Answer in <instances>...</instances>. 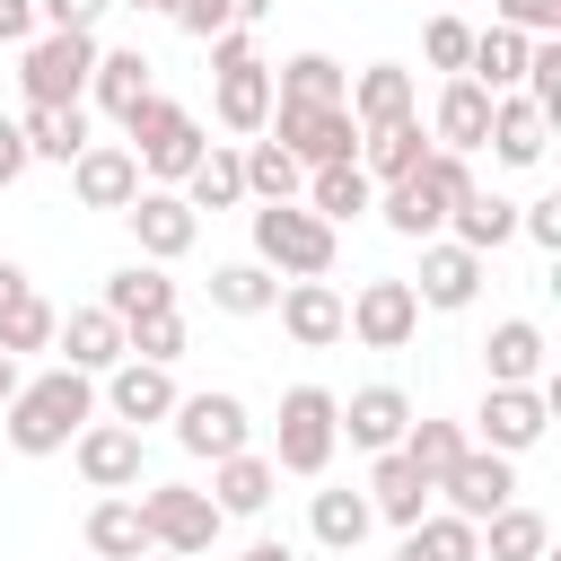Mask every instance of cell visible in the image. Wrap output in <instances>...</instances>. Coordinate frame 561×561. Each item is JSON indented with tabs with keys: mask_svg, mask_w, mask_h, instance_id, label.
Instances as JSON below:
<instances>
[{
	"mask_svg": "<svg viewBox=\"0 0 561 561\" xmlns=\"http://www.w3.org/2000/svg\"><path fill=\"white\" fill-rule=\"evenodd\" d=\"M465 53H473V26H465V18H447V9H438V18H430V26H421V61H430V70H447V79H456V70H465Z\"/></svg>",
	"mask_w": 561,
	"mask_h": 561,
	"instance_id": "cell-46",
	"label": "cell"
},
{
	"mask_svg": "<svg viewBox=\"0 0 561 561\" xmlns=\"http://www.w3.org/2000/svg\"><path fill=\"white\" fill-rule=\"evenodd\" d=\"M70 193H79V210H123V202L140 193V158H131L123 140H88V149L70 158Z\"/></svg>",
	"mask_w": 561,
	"mask_h": 561,
	"instance_id": "cell-18",
	"label": "cell"
},
{
	"mask_svg": "<svg viewBox=\"0 0 561 561\" xmlns=\"http://www.w3.org/2000/svg\"><path fill=\"white\" fill-rule=\"evenodd\" d=\"M175 193H184L193 210H245V158L210 140V149H202V167H193V175H184Z\"/></svg>",
	"mask_w": 561,
	"mask_h": 561,
	"instance_id": "cell-40",
	"label": "cell"
},
{
	"mask_svg": "<svg viewBox=\"0 0 561 561\" xmlns=\"http://www.w3.org/2000/svg\"><path fill=\"white\" fill-rule=\"evenodd\" d=\"M237 561H298V552H289V543H280V535H254V543H245V552H237Z\"/></svg>",
	"mask_w": 561,
	"mask_h": 561,
	"instance_id": "cell-54",
	"label": "cell"
},
{
	"mask_svg": "<svg viewBox=\"0 0 561 561\" xmlns=\"http://www.w3.org/2000/svg\"><path fill=\"white\" fill-rule=\"evenodd\" d=\"M333 430L359 447V456H386V447H403V430H412V394L403 386H359L351 403H333Z\"/></svg>",
	"mask_w": 561,
	"mask_h": 561,
	"instance_id": "cell-16",
	"label": "cell"
},
{
	"mask_svg": "<svg viewBox=\"0 0 561 561\" xmlns=\"http://www.w3.org/2000/svg\"><path fill=\"white\" fill-rule=\"evenodd\" d=\"M167 430H175V447L184 456H237V447H254V412H245V394H228V386H202V394H175V412H167Z\"/></svg>",
	"mask_w": 561,
	"mask_h": 561,
	"instance_id": "cell-10",
	"label": "cell"
},
{
	"mask_svg": "<svg viewBox=\"0 0 561 561\" xmlns=\"http://www.w3.org/2000/svg\"><path fill=\"white\" fill-rule=\"evenodd\" d=\"M0 456H9V438H0Z\"/></svg>",
	"mask_w": 561,
	"mask_h": 561,
	"instance_id": "cell-60",
	"label": "cell"
},
{
	"mask_svg": "<svg viewBox=\"0 0 561 561\" xmlns=\"http://www.w3.org/2000/svg\"><path fill=\"white\" fill-rule=\"evenodd\" d=\"M272 491H280V465H272L263 447L210 456V500H219V517H263V508H272Z\"/></svg>",
	"mask_w": 561,
	"mask_h": 561,
	"instance_id": "cell-22",
	"label": "cell"
},
{
	"mask_svg": "<svg viewBox=\"0 0 561 561\" xmlns=\"http://www.w3.org/2000/svg\"><path fill=\"white\" fill-rule=\"evenodd\" d=\"M79 535H88V552H96V561H140V552H158V543H149V526H140V500H131V491H105V500L88 508V526H79Z\"/></svg>",
	"mask_w": 561,
	"mask_h": 561,
	"instance_id": "cell-31",
	"label": "cell"
},
{
	"mask_svg": "<svg viewBox=\"0 0 561 561\" xmlns=\"http://www.w3.org/2000/svg\"><path fill=\"white\" fill-rule=\"evenodd\" d=\"M517 237H535L543 254H561V193H535V202H517Z\"/></svg>",
	"mask_w": 561,
	"mask_h": 561,
	"instance_id": "cell-47",
	"label": "cell"
},
{
	"mask_svg": "<svg viewBox=\"0 0 561 561\" xmlns=\"http://www.w3.org/2000/svg\"><path fill=\"white\" fill-rule=\"evenodd\" d=\"M298 202L316 210V219H368L377 210V184L359 175V158H333V167H307V184H298Z\"/></svg>",
	"mask_w": 561,
	"mask_h": 561,
	"instance_id": "cell-27",
	"label": "cell"
},
{
	"mask_svg": "<svg viewBox=\"0 0 561 561\" xmlns=\"http://www.w3.org/2000/svg\"><path fill=\"white\" fill-rule=\"evenodd\" d=\"M394 561H430V552H421V543H412V535H403V543H394Z\"/></svg>",
	"mask_w": 561,
	"mask_h": 561,
	"instance_id": "cell-58",
	"label": "cell"
},
{
	"mask_svg": "<svg viewBox=\"0 0 561 561\" xmlns=\"http://www.w3.org/2000/svg\"><path fill=\"white\" fill-rule=\"evenodd\" d=\"M272 316H280V333H289L298 351H333V342H342V289H333V280H280Z\"/></svg>",
	"mask_w": 561,
	"mask_h": 561,
	"instance_id": "cell-19",
	"label": "cell"
},
{
	"mask_svg": "<svg viewBox=\"0 0 561 561\" xmlns=\"http://www.w3.org/2000/svg\"><path fill=\"white\" fill-rule=\"evenodd\" d=\"M342 254V228L316 219L307 202H254V263L280 280H324Z\"/></svg>",
	"mask_w": 561,
	"mask_h": 561,
	"instance_id": "cell-4",
	"label": "cell"
},
{
	"mask_svg": "<svg viewBox=\"0 0 561 561\" xmlns=\"http://www.w3.org/2000/svg\"><path fill=\"white\" fill-rule=\"evenodd\" d=\"M219 131H237V140H254L263 123H272V61H237V70H219Z\"/></svg>",
	"mask_w": 561,
	"mask_h": 561,
	"instance_id": "cell-29",
	"label": "cell"
},
{
	"mask_svg": "<svg viewBox=\"0 0 561 561\" xmlns=\"http://www.w3.org/2000/svg\"><path fill=\"white\" fill-rule=\"evenodd\" d=\"M175 368H158V359H114L105 377H96V403H105V421H123V430H149V421H167L175 412Z\"/></svg>",
	"mask_w": 561,
	"mask_h": 561,
	"instance_id": "cell-14",
	"label": "cell"
},
{
	"mask_svg": "<svg viewBox=\"0 0 561 561\" xmlns=\"http://www.w3.org/2000/svg\"><path fill=\"white\" fill-rule=\"evenodd\" d=\"M70 465H79L88 491H140V430H123V421H79Z\"/></svg>",
	"mask_w": 561,
	"mask_h": 561,
	"instance_id": "cell-17",
	"label": "cell"
},
{
	"mask_svg": "<svg viewBox=\"0 0 561 561\" xmlns=\"http://www.w3.org/2000/svg\"><path fill=\"white\" fill-rule=\"evenodd\" d=\"M158 61L140 53V44H96V70H88V96L105 105V114H123V105H140L158 79H149Z\"/></svg>",
	"mask_w": 561,
	"mask_h": 561,
	"instance_id": "cell-32",
	"label": "cell"
},
{
	"mask_svg": "<svg viewBox=\"0 0 561 561\" xmlns=\"http://www.w3.org/2000/svg\"><path fill=\"white\" fill-rule=\"evenodd\" d=\"M123 219H131L140 263H184V254L202 245V210H193L175 184H140V193L123 202Z\"/></svg>",
	"mask_w": 561,
	"mask_h": 561,
	"instance_id": "cell-11",
	"label": "cell"
},
{
	"mask_svg": "<svg viewBox=\"0 0 561 561\" xmlns=\"http://www.w3.org/2000/svg\"><path fill=\"white\" fill-rule=\"evenodd\" d=\"M18 131H26V158H44V167H70V158L96 140L88 105H26V114H18Z\"/></svg>",
	"mask_w": 561,
	"mask_h": 561,
	"instance_id": "cell-30",
	"label": "cell"
},
{
	"mask_svg": "<svg viewBox=\"0 0 561 561\" xmlns=\"http://www.w3.org/2000/svg\"><path fill=\"white\" fill-rule=\"evenodd\" d=\"M114 123H123V149L140 158V184H184V175L202 167V149H210V131H202L175 96H158V88H149L140 105H123Z\"/></svg>",
	"mask_w": 561,
	"mask_h": 561,
	"instance_id": "cell-2",
	"label": "cell"
},
{
	"mask_svg": "<svg viewBox=\"0 0 561 561\" xmlns=\"http://www.w3.org/2000/svg\"><path fill=\"white\" fill-rule=\"evenodd\" d=\"M430 500L482 526L491 508H508V500H517V456H491V447H465V456H456V465H447V473L430 482Z\"/></svg>",
	"mask_w": 561,
	"mask_h": 561,
	"instance_id": "cell-13",
	"label": "cell"
},
{
	"mask_svg": "<svg viewBox=\"0 0 561 561\" xmlns=\"http://www.w3.org/2000/svg\"><path fill=\"white\" fill-rule=\"evenodd\" d=\"M552 403H561V386L552 377H535V386H482V403H473V447H491V456H526L543 430H552Z\"/></svg>",
	"mask_w": 561,
	"mask_h": 561,
	"instance_id": "cell-7",
	"label": "cell"
},
{
	"mask_svg": "<svg viewBox=\"0 0 561 561\" xmlns=\"http://www.w3.org/2000/svg\"><path fill=\"white\" fill-rule=\"evenodd\" d=\"M26 289H35V280H26V263H9V254H0V307H18Z\"/></svg>",
	"mask_w": 561,
	"mask_h": 561,
	"instance_id": "cell-53",
	"label": "cell"
},
{
	"mask_svg": "<svg viewBox=\"0 0 561 561\" xmlns=\"http://www.w3.org/2000/svg\"><path fill=\"white\" fill-rule=\"evenodd\" d=\"M438 237H456V245H473V254H500V245L517 237V202H508V193H482V184H473V193H465V202L447 210V228H438Z\"/></svg>",
	"mask_w": 561,
	"mask_h": 561,
	"instance_id": "cell-34",
	"label": "cell"
},
{
	"mask_svg": "<svg viewBox=\"0 0 561 561\" xmlns=\"http://www.w3.org/2000/svg\"><path fill=\"white\" fill-rule=\"evenodd\" d=\"M368 526H377L368 491H316V500H307V535H316L324 552H359Z\"/></svg>",
	"mask_w": 561,
	"mask_h": 561,
	"instance_id": "cell-37",
	"label": "cell"
},
{
	"mask_svg": "<svg viewBox=\"0 0 561 561\" xmlns=\"http://www.w3.org/2000/svg\"><path fill=\"white\" fill-rule=\"evenodd\" d=\"M53 351H61V368L105 377V368L123 359V316H105V307H70V316L53 324Z\"/></svg>",
	"mask_w": 561,
	"mask_h": 561,
	"instance_id": "cell-25",
	"label": "cell"
},
{
	"mask_svg": "<svg viewBox=\"0 0 561 561\" xmlns=\"http://www.w3.org/2000/svg\"><path fill=\"white\" fill-rule=\"evenodd\" d=\"M491 18L517 35H561V0H491Z\"/></svg>",
	"mask_w": 561,
	"mask_h": 561,
	"instance_id": "cell-48",
	"label": "cell"
},
{
	"mask_svg": "<svg viewBox=\"0 0 561 561\" xmlns=\"http://www.w3.org/2000/svg\"><path fill=\"white\" fill-rule=\"evenodd\" d=\"M26 35H44L35 26V0H0V44H26Z\"/></svg>",
	"mask_w": 561,
	"mask_h": 561,
	"instance_id": "cell-52",
	"label": "cell"
},
{
	"mask_svg": "<svg viewBox=\"0 0 561 561\" xmlns=\"http://www.w3.org/2000/svg\"><path fill=\"white\" fill-rule=\"evenodd\" d=\"M131 9H140V18H167V9H175V0H131Z\"/></svg>",
	"mask_w": 561,
	"mask_h": 561,
	"instance_id": "cell-57",
	"label": "cell"
},
{
	"mask_svg": "<svg viewBox=\"0 0 561 561\" xmlns=\"http://www.w3.org/2000/svg\"><path fill=\"white\" fill-rule=\"evenodd\" d=\"M342 105H351V123H359V131H377V123L421 114V88H412V70H403V61H368V70H351Z\"/></svg>",
	"mask_w": 561,
	"mask_h": 561,
	"instance_id": "cell-21",
	"label": "cell"
},
{
	"mask_svg": "<svg viewBox=\"0 0 561 561\" xmlns=\"http://www.w3.org/2000/svg\"><path fill=\"white\" fill-rule=\"evenodd\" d=\"M465 193H473V167H465L456 149H430L412 175L377 184V219H386L394 237H412V245H421V237H438V228H447V210H456Z\"/></svg>",
	"mask_w": 561,
	"mask_h": 561,
	"instance_id": "cell-3",
	"label": "cell"
},
{
	"mask_svg": "<svg viewBox=\"0 0 561 561\" xmlns=\"http://www.w3.org/2000/svg\"><path fill=\"white\" fill-rule=\"evenodd\" d=\"M482 149L500 158V167H543V149H552V123L508 88V96H491V131H482Z\"/></svg>",
	"mask_w": 561,
	"mask_h": 561,
	"instance_id": "cell-24",
	"label": "cell"
},
{
	"mask_svg": "<svg viewBox=\"0 0 561 561\" xmlns=\"http://www.w3.org/2000/svg\"><path fill=\"white\" fill-rule=\"evenodd\" d=\"M482 263H491V254H473V245H456V237H421L412 298H421V307H438V316H456V307H473V298H482Z\"/></svg>",
	"mask_w": 561,
	"mask_h": 561,
	"instance_id": "cell-15",
	"label": "cell"
},
{
	"mask_svg": "<svg viewBox=\"0 0 561 561\" xmlns=\"http://www.w3.org/2000/svg\"><path fill=\"white\" fill-rule=\"evenodd\" d=\"M184 307H167V316H140V324H123V359H158V368H175L184 359Z\"/></svg>",
	"mask_w": 561,
	"mask_h": 561,
	"instance_id": "cell-44",
	"label": "cell"
},
{
	"mask_svg": "<svg viewBox=\"0 0 561 561\" xmlns=\"http://www.w3.org/2000/svg\"><path fill=\"white\" fill-rule=\"evenodd\" d=\"M482 377H491V386H535V377H552L543 324H535V316H500L491 342H482Z\"/></svg>",
	"mask_w": 561,
	"mask_h": 561,
	"instance_id": "cell-20",
	"label": "cell"
},
{
	"mask_svg": "<svg viewBox=\"0 0 561 561\" xmlns=\"http://www.w3.org/2000/svg\"><path fill=\"white\" fill-rule=\"evenodd\" d=\"M140 561H184V552H140Z\"/></svg>",
	"mask_w": 561,
	"mask_h": 561,
	"instance_id": "cell-59",
	"label": "cell"
},
{
	"mask_svg": "<svg viewBox=\"0 0 561 561\" xmlns=\"http://www.w3.org/2000/svg\"><path fill=\"white\" fill-rule=\"evenodd\" d=\"M368 508H377V517H386V526L403 535V526H412V517L430 508V473H421V465H412L403 447L368 456Z\"/></svg>",
	"mask_w": 561,
	"mask_h": 561,
	"instance_id": "cell-26",
	"label": "cell"
},
{
	"mask_svg": "<svg viewBox=\"0 0 561 561\" xmlns=\"http://www.w3.org/2000/svg\"><path fill=\"white\" fill-rule=\"evenodd\" d=\"M237 158H245V202H298L307 167H298V158H289V149L272 140V131H254V140H245Z\"/></svg>",
	"mask_w": 561,
	"mask_h": 561,
	"instance_id": "cell-39",
	"label": "cell"
},
{
	"mask_svg": "<svg viewBox=\"0 0 561 561\" xmlns=\"http://www.w3.org/2000/svg\"><path fill=\"white\" fill-rule=\"evenodd\" d=\"M272 298H280V272H263L254 254L210 263V307H219V316H272Z\"/></svg>",
	"mask_w": 561,
	"mask_h": 561,
	"instance_id": "cell-38",
	"label": "cell"
},
{
	"mask_svg": "<svg viewBox=\"0 0 561 561\" xmlns=\"http://www.w3.org/2000/svg\"><path fill=\"white\" fill-rule=\"evenodd\" d=\"M79 421H96V377L88 368H44L0 403V438L9 456H61L79 438Z\"/></svg>",
	"mask_w": 561,
	"mask_h": 561,
	"instance_id": "cell-1",
	"label": "cell"
},
{
	"mask_svg": "<svg viewBox=\"0 0 561 561\" xmlns=\"http://www.w3.org/2000/svg\"><path fill=\"white\" fill-rule=\"evenodd\" d=\"M421 158H430V131H421V114L359 131V175H368V184H394V175H412Z\"/></svg>",
	"mask_w": 561,
	"mask_h": 561,
	"instance_id": "cell-33",
	"label": "cell"
},
{
	"mask_svg": "<svg viewBox=\"0 0 561 561\" xmlns=\"http://www.w3.org/2000/svg\"><path fill=\"white\" fill-rule=\"evenodd\" d=\"M167 18H175V26H184V35H193V44H210V35H219V26H237V18H228V0H175V9H167Z\"/></svg>",
	"mask_w": 561,
	"mask_h": 561,
	"instance_id": "cell-49",
	"label": "cell"
},
{
	"mask_svg": "<svg viewBox=\"0 0 561 561\" xmlns=\"http://www.w3.org/2000/svg\"><path fill=\"white\" fill-rule=\"evenodd\" d=\"M298 167H333V158H359V123L351 105H316V96H272V123H263Z\"/></svg>",
	"mask_w": 561,
	"mask_h": 561,
	"instance_id": "cell-9",
	"label": "cell"
},
{
	"mask_svg": "<svg viewBox=\"0 0 561 561\" xmlns=\"http://www.w3.org/2000/svg\"><path fill=\"white\" fill-rule=\"evenodd\" d=\"M465 447H473V438H465V421H421V412H412V430H403V456H412L430 482H438V473H447Z\"/></svg>",
	"mask_w": 561,
	"mask_h": 561,
	"instance_id": "cell-45",
	"label": "cell"
},
{
	"mask_svg": "<svg viewBox=\"0 0 561 561\" xmlns=\"http://www.w3.org/2000/svg\"><path fill=\"white\" fill-rule=\"evenodd\" d=\"M131 500H140L149 543H158V552H184V561H202V552L219 543V526H228V517H219V500H210V491H193V482H140Z\"/></svg>",
	"mask_w": 561,
	"mask_h": 561,
	"instance_id": "cell-8",
	"label": "cell"
},
{
	"mask_svg": "<svg viewBox=\"0 0 561 561\" xmlns=\"http://www.w3.org/2000/svg\"><path fill=\"white\" fill-rule=\"evenodd\" d=\"M228 18H237V26H254V18H272V0H228Z\"/></svg>",
	"mask_w": 561,
	"mask_h": 561,
	"instance_id": "cell-55",
	"label": "cell"
},
{
	"mask_svg": "<svg viewBox=\"0 0 561 561\" xmlns=\"http://www.w3.org/2000/svg\"><path fill=\"white\" fill-rule=\"evenodd\" d=\"M333 403H342L333 386H289V394H280V421H272V465H280V473L324 482V465H333V447H342Z\"/></svg>",
	"mask_w": 561,
	"mask_h": 561,
	"instance_id": "cell-6",
	"label": "cell"
},
{
	"mask_svg": "<svg viewBox=\"0 0 561 561\" xmlns=\"http://www.w3.org/2000/svg\"><path fill=\"white\" fill-rule=\"evenodd\" d=\"M18 386H26V368H18V359H9V351H0V403H9V394H18Z\"/></svg>",
	"mask_w": 561,
	"mask_h": 561,
	"instance_id": "cell-56",
	"label": "cell"
},
{
	"mask_svg": "<svg viewBox=\"0 0 561 561\" xmlns=\"http://www.w3.org/2000/svg\"><path fill=\"white\" fill-rule=\"evenodd\" d=\"M105 9H114V0H35V26H79V35H96Z\"/></svg>",
	"mask_w": 561,
	"mask_h": 561,
	"instance_id": "cell-50",
	"label": "cell"
},
{
	"mask_svg": "<svg viewBox=\"0 0 561 561\" xmlns=\"http://www.w3.org/2000/svg\"><path fill=\"white\" fill-rule=\"evenodd\" d=\"M53 324H61V307H53L44 289H26L18 307H0V351H9V359H26V351H53Z\"/></svg>",
	"mask_w": 561,
	"mask_h": 561,
	"instance_id": "cell-43",
	"label": "cell"
},
{
	"mask_svg": "<svg viewBox=\"0 0 561 561\" xmlns=\"http://www.w3.org/2000/svg\"><path fill=\"white\" fill-rule=\"evenodd\" d=\"M403 535H412L430 561H482V526H473V517H456V508H438V500H430Z\"/></svg>",
	"mask_w": 561,
	"mask_h": 561,
	"instance_id": "cell-41",
	"label": "cell"
},
{
	"mask_svg": "<svg viewBox=\"0 0 561 561\" xmlns=\"http://www.w3.org/2000/svg\"><path fill=\"white\" fill-rule=\"evenodd\" d=\"M96 307L123 316V324L167 316V307H175V280H167V263H123V272H105V298H96Z\"/></svg>",
	"mask_w": 561,
	"mask_h": 561,
	"instance_id": "cell-36",
	"label": "cell"
},
{
	"mask_svg": "<svg viewBox=\"0 0 561 561\" xmlns=\"http://www.w3.org/2000/svg\"><path fill=\"white\" fill-rule=\"evenodd\" d=\"M88 70H96V35H79V26H44L18 44L26 105H88Z\"/></svg>",
	"mask_w": 561,
	"mask_h": 561,
	"instance_id": "cell-5",
	"label": "cell"
},
{
	"mask_svg": "<svg viewBox=\"0 0 561 561\" xmlns=\"http://www.w3.org/2000/svg\"><path fill=\"white\" fill-rule=\"evenodd\" d=\"M482 131H491V88L456 70L438 88V105H430V149H456L465 158V149H482Z\"/></svg>",
	"mask_w": 561,
	"mask_h": 561,
	"instance_id": "cell-23",
	"label": "cell"
},
{
	"mask_svg": "<svg viewBox=\"0 0 561 561\" xmlns=\"http://www.w3.org/2000/svg\"><path fill=\"white\" fill-rule=\"evenodd\" d=\"M342 333H351L359 351H403V342L421 333V298H412V280H359V289L342 298Z\"/></svg>",
	"mask_w": 561,
	"mask_h": 561,
	"instance_id": "cell-12",
	"label": "cell"
},
{
	"mask_svg": "<svg viewBox=\"0 0 561 561\" xmlns=\"http://www.w3.org/2000/svg\"><path fill=\"white\" fill-rule=\"evenodd\" d=\"M543 552H552V517L543 508L508 500V508L482 517V561H543Z\"/></svg>",
	"mask_w": 561,
	"mask_h": 561,
	"instance_id": "cell-35",
	"label": "cell"
},
{
	"mask_svg": "<svg viewBox=\"0 0 561 561\" xmlns=\"http://www.w3.org/2000/svg\"><path fill=\"white\" fill-rule=\"evenodd\" d=\"M342 88H351V70H342L333 53H289V61L272 70V96H316V105H342Z\"/></svg>",
	"mask_w": 561,
	"mask_h": 561,
	"instance_id": "cell-42",
	"label": "cell"
},
{
	"mask_svg": "<svg viewBox=\"0 0 561 561\" xmlns=\"http://www.w3.org/2000/svg\"><path fill=\"white\" fill-rule=\"evenodd\" d=\"M26 167H35V158H26V131H18V114H0V193H9Z\"/></svg>",
	"mask_w": 561,
	"mask_h": 561,
	"instance_id": "cell-51",
	"label": "cell"
},
{
	"mask_svg": "<svg viewBox=\"0 0 561 561\" xmlns=\"http://www.w3.org/2000/svg\"><path fill=\"white\" fill-rule=\"evenodd\" d=\"M526 53H535V35H517V26H473V53H465V79H482L491 96H508V88H526Z\"/></svg>",
	"mask_w": 561,
	"mask_h": 561,
	"instance_id": "cell-28",
	"label": "cell"
}]
</instances>
